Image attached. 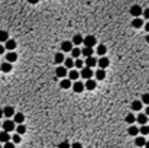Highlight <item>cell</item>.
<instances>
[{
    "mask_svg": "<svg viewBox=\"0 0 149 148\" xmlns=\"http://www.w3.org/2000/svg\"><path fill=\"white\" fill-rule=\"evenodd\" d=\"M145 148H149V141H146V144H145Z\"/></svg>",
    "mask_w": 149,
    "mask_h": 148,
    "instance_id": "bcb514c9",
    "label": "cell"
},
{
    "mask_svg": "<svg viewBox=\"0 0 149 148\" xmlns=\"http://www.w3.org/2000/svg\"><path fill=\"white\" fill-rule=\"evenodd\" d=\"M97 64H98V60H96V58H94L93 55H91V57H87V58H86V66H87V67L93 68V67H96Z\"/></svg>",
    "mask_w": 149,
    "mask_h": 148,
    "instance_id": "ba28073f",
    "label": "cell"
},
{
    "mask_svg": "<svg viewBox=\"0 0 149 148\" xmlns=\"http://www.w3.org/2000/svg\"><path fill=\"white\" fill-rule=\"evenodd\" d=\"M106 51H107V48H106V45H103V44H100V45L97 47V54H98L100 57H103V55H106Z\"/></svg>",
    "mask_w": 149,
    "mask_h": 148,
    "instance_id": "83f0119b",
    "label": "cell"
},
{
    "mask_svg": "<svg viewBox=\"0 0 149 148\" xmlns=\"http://www.w3.org/2000/svg\"><path fill=\"white\" fill-rule=\"evenodd\" d=\"M81 54H82L84 57H91V55H93V47H86V48H82Z\"/></svg>",
    "mask_w": 149,
    "mask_h": 148,
    "instance_id": "44dd1931",
    "label": "cell"
},
{
    "mask_svg": "<svg viewBox=\"0 0 149 148\" xmlns=\"http://www.w3.org/2000/svg\"><path fill=\"white\" fill-rule=\"evenodd\" d=\"M75 67H77V68H80V70L84 67V62H82V60H80V58H78V60L75 61Z\"/></svg>",
    "mask_w": 149,
    "mask_h": 148,
    "instance_id": "8d00e7d4",
    "label": "cell"
},
{
    "mask_svg": "<svg viewBox=\"0 0 149 148\" xmlns=\"http://www.w3.org/2000/svg\"><path fill=\"white\" fill-rule=\"evenodd\" d=\"M142 104H143V102L135 100V102H132V109H133V110H140V109H142Z\"/></svg>",
    "mask_w": 149,
    "mask_h": 148,
    "instance_id": "cb8c5ba5",
    "label": "cell"
},
{
    "mask_svg": "<svg viewBox=\"0 0 149 148\" xmlns=\"http://www.w3.org/2000/svg\"><path fill=\"white\" fill-rule=\"evenodd\" d=\"M5 48H6V47H2V45H0V55L5 52Z\"/></svg>",
    "mask_w": 149,
    "mask_h": 148,
    "instance_id": "7bdbcfd3",
    "label": "cell"
},
{
    "mask_svg": "<svg viewBox=\"0 0 149 148\" xmlns=\"http://www.w3.org/2000/svg\"><path fill=\"white\" fill-rule=\"evenodd\" d=\"M73 42L71 41H64L62 44H61V50H62V52H71V50H73Z\"/></svg>",
    "mask_w": 149,
    "mask_h": 148,
    "instance_id": "5b68a950",
    "label": "cell"
},
{
    "mask_svg": "<svg viewBox=\"0 0 149 148\" xmlns=\"http://www.w3.org/2000/svg\"><path fill=\"white\" fill-rule=\"evenodd\" d=\"M96 87H97V83H96L94 80L88 78V80L86 81V89H87V90H94Z\"/></svg>",
    "mask_w": 149,
    "mask_h": 148,
    "instance_id": "4fadbf2b",
    "label": "cell"
},
{
    "mask_svg": "<svg viewBox=\"0 0 149 148\" xmlns=\"http://www.w3.org/2000/svg\"><path fill=\"white\" fill-rule=\"evenodd\" d=\"M139 132H140L142 135H148V134H149V126H148L146 123H145V125H142L140 128H139Z\"/></svg>",
    "mask_w": 149,
    "mask_h": 148,
    "instance_id": "4dcf8cb0",
    "label": "cell"
},
{
    "mask_svg": "<svg viewBox=\"0 0 149 148\" xmlns=\"http://www.w3.org/2000/svg\"><path fill=\"white\" fill-rule=\"evenodd\" d=\"M142 102H143L145 104H149V93H145V94L142 96Z\"/></svg>",
    "mask_w": 149,
    "mask_h": 148,
    "instance_id": "74e56055",
    "label": "cell"
},
{
    "mask_svg": "<svg viewBox=\"0 0 149 148\" xmlns=\"http://www.w3.org/2000/svg\"><path fill=\"white\" fill-rule=\"evenodd\" d=\"M71 148H82V145H81L80 142H74V144L71 145Z\"/></svg>",
    "mask_w": 149,
    "mask_h": 148,
    "instance_id": "ab89813d",
    "label": "cell"
},
{
    "mask_svg": "<svg viewBox=\"0 0 149 148\" xmlns=\"http://www.w3.org/2000/svg\"><path fill=\"white\" fill-rule=\"evenodd\" d=\"M65 61V57H64V54L62 52H57L55 54V62L57 64H61V62H64Z\"/></svg>",
    "mask_w": 149,
    "mask_h": 148,
    "instance_id": "d4e9b609",
    "label": "cell"
},
{
    "mask_svg": "<svg viewBox=\"0 0 149 148\" xmlns=\"http://www.w3.org/2000/svg\"><path fill=\"white\" fill-rule=\"evenodd\" d=\"M135 121H136V118H135V115H132V113H129V115L126 116V122H127V123H130V125H132Z\"/></svg>",
    "mask_w": 149,
    "mask_h": 148,
    "instance_id": "836d02e7",
    "label": "cell"
},
{
    "mask_svg": "<svg viewBox=\"0 0 149 148\" xmlns=\"http://www.w3.org/2000/svg\"><path fill=\"white\" fill-rule=\"evenodd\" d=\"M136 121H138L140 125H145L149 119H148V115H146V113H140L139 116H136Z\"/></svg>",
    "mask_w": 149,
    "mask_h": 148,
    "instance_id": "2e32d148",
    "label": "cell"
},
{
    "mask_svg": "<svg viewBox=\"0 0 149 148\" xmlns=\"http://www.w3.org/2000/svg\"><path fill=\"white\" fill-rule=\"evenodd\" d=\"M84 89H86V84H82L81 81H75V83L73 84V90H74L75 93H82Z\"/></svg>",
    "mask_w": 149,
    "mask_h": 148,
    "instance_id": "8992f818",
    "label": "cell"
},
{
    "mask_svg": "<svg viewBox=\"0 0 149 148\" xmlns=\"http://www.w3.org/2000/svg\"><path fill=\"white\" fill-rule=\"evenodd\" d=\"M5 47H6V48H7L9 51H13V50L16 48V41H15V39H10V38H9V39H7V41L5 42Z\"/></svg>",
    "mask_w": 149,
    "mask_h": 148,
    "instance_id": "30bf717a",
    "label": "cell"
},
{
    "mask_svg": "<svg viewBox=\"0 0 149 148\" xmlns=\"http://www.w3.org/2000/svg\"><path fill=\"white\" fill-rule=\"evenodd\" d=\"M146 115H148V116H149V106H148V108H146Z\"/></svg>",
    "mask_w": 149,
    "mask_h": 148,
    "instance_id": "7dc6e473",
    "label": "cell"
},
{
    "mask_svg": "<svg viewBox=\"0 0 149 148\" xmlns=\"http://www.w3.org/2000/svg\"><path fill=\"white\" fill-rule=\"evenodd\" d=\"M129 13H130L132 16H135V17H140V15L143 13V10H142V7H140L139 5H133V6L130 7Z\"/></svg>",
    "mask_w": 149,
    "mask_h": 148,
    "instance_id": "7a4b0ae2",
    "label": "cell"
},
{
    "mask_svg": "<svg viewBox=\"0 0 149 148\" xmlns=\"http://www.w3.org/2000/svg\"><path fill=\"white\" fill-rule=\"evenodd\" d=\"M143 16H145L146 19H149V9H146V10H143Z\"/></svg>",
    "mask_w": 149,
    "mask_h": 148,
    "instance_id": "60d3db41",
    "label": "cell"
},
{
    "mask_svg": "<svg viewBox=\"0 0 149 148\" xmlns=\"http://www.w3.org/2000/svg\"><path fill=\"white\" fill-rule=\"evenodd\" d=\"M0 148H3V147H2V144H0Z\"/></svg>",
    "mask_w": 149,
    "mask_h": 148,
    "instance_id": "681fc988",
    "label": "cell"
},
{
    "mask_svg": "<svg viewBox=\"0 0 149 148\" xmlns=\"http://www.w3.org/2000/svg\"><path fill=\"white\" fill-rule=\"evenodd\" d=\"M13 121H15L16 123H23V121H25V115H23V113H15Z\"/></svg>",
    "mask_w": 149,
    "mask_h": 148,
    "instance_id": "ac0fdd59",
    "label": "cell"
},
{
    "mask_svg": "<svg viewBox=\"0 0 149 148\" xmlns=\"http://www.w3.org/2000/svg\"><path fill=\"white\" fill-rule=\"evenodd\" d=\"M142 25H143V20H142L140 17H135V19L132 20V26H133V28H136V29L142 28Z\"/></svg>",
    "mask_w": 149,
    "mask_h": 148,
    "instance_id": "5bb4252c",
    "label": "cell"
},
{
    "mask_svg": "<svg viewBox=\"0 0 149 148\" xmlns=\"http://www.w3.org/2000/svg\"><path fill=\"white\" fill-rule=\"evenodd\" d=\"M12 141H13L15 144H19L20 141H22V138H20V134H15V135L12 137Z\"/></svg>",
    "mask_w": 149,
    "mask_h": 148,
    "instance_id": "e575fe53",
    "label": "cell"
},
{
    "mask_svg": "<svg viewBox=\"0 0 149 148\" xmlns=\"http://www.w3.org/2000/svg\"><path fill=\"white\" fill-rule=\"evenodd\" d=\"M12 139V137H10V132H7V131H2V132H0V142H2V144H6L7 141H10Z\"/></svg>",
    "mask_w": 149,
    "mask_h": 148,
    "instance_id": "52a82bcc",
    "label": "cell"
},
{
    "mask_svg": "<svg viewBox=\"0 0 149 148\" xmlns=\"http://www.w3.org/2000/svg\"><path fill=\"white\" fill-rule=\"evenodd\" d=\"M59 84H61V89L67 90V89L71 87V80H68V78H62V80L59 81Z\"/></svg>",
    "mask_w": 149,
    "mask_h": 148,
    "instance_id": "7c38bea8",
    "label": "cell"
},
{
    "mask_svg": "<svg viewBox=\"0 0 149 148\" xmlns=\"http://www.w3.org/2000/svg\"><path fill=\"white\" fill-rule=\"evenodd\" d=\"M9 39V33L6 31H0V42H6Z\"/></svg>",
    "mask_w": 149,
    "mask_h": 148,
    "instance_id": "f546056e",
    "label": "cell"
},
{
    "mask_svg": "<svg viewBox=\"0 0 149 148\" xmlns=\"http://www.w3.org/2000/svg\"><path fill=\"white\" fill-rule=\"evenodd\" d=\"M80 76H81L82 78H87V80H88V78H91V77H93V70H91L90 67H87V66H86V67H82V68H81Z\"/></svg>",
    "mask_w": 149,
    "mask_h": 148,
    "instance_id": "3957f363",
    "label": "cell"
},
{
    "mask_svg": "<svg viewBox=\"0 0 149 148\" xmlns=\"http://www.w3.org/2000/svg\"><path fill=\"white\" fill-rule=\"evenodd\" d=\"M64 62H65V67L70 70V68H73V67H75V61L73 60V58H65V61H64Z\"/></svg>",
    "mask_w": 149,
    "mask_h": 148,
    "instance_id": "4316f807",
    "label": "cell"
},
{
    "mask_svg": "<svg viewBox=\"0 0 149 148\" xmlns=\"http://www.w3.org/2000/svg\"><path fill=\"white\" fill-rule=\"evenodd\" d=\"M96 78L97 80H104L106 78V70L104 68H100L96 71Z\"/></svg>",
    "mask_w": 149,
    "mask_h": 148,
    "instance_id": "ffe728a7",
    "label": "cell"
},
{
    "mask_svg": "<svg viewBox=\"0 0 149 148\" xmlns=\"http://www.w3.org/2000/svg\"><path fill=\"white\" fill-rule=\"evenodd\" d=\"M2 128H3L5 131H7V132H12L13 129H16V122L7 118V119H6V121L3 122V125H2Z\"/></svg>",
    "mask_w": 149,
    "mask_h": 148,
    "instance_id": "6da1fadb",
    "label": "cell"
},
{
    "mask_svg": "<svg viewBox=\"0 0 149 148\" xmlns=\"http://www.w3.org/2000/svg\"><path fill=\"white\" fill-rule=\"evenodd\" d=\"M109 64H110L109 58H106L104 55H103V58H100V60H98V67H100V68H104V70H106V68L109 67Z\"/></svg>",
    "mask_w": 149,
    "mask_h": 148,
    "instance_id": "9c48e42d",
    "label": "cell"
},
{
    "mask_svg": "<svg viewBox=\"0 0 149 148\" xmlns=\"http://www.w3.org/2000/svg\"><path fill=\"white\" fill-rule=\"evenodd\" d=\"M135 144H136V147H145V144H146V139H145L143 137H136V139H135Z\"/></svg>",
    "mask_w": 149,
    "mask_h": 148,
    "instance_id": "484cf974",
    "label": "cell"
},
{
    "mask_svg": "<svg viewBox=\"0 0 149 148\" xmlns=\"http://www.w3.org/2000/svg\"><path fill=\"white\" fill-rule=\"evenodd\" d=\"M0 128H2V123H0Z\"/></svg>",
    "mask_w": 149,
    "mask_h": 148,
    "instance_id": "f907efd6",
    "label": "cell"
},
{
    "mask_svg": "<svg viewBox=\"0 0 149 148\" xmlns=\"http://www.w3.org/2000/svg\"><path fill=\"white\" fill-rule=\"evenodd\" d=\"M145 31H146V32H149V22L145 25Z\"/></svg>",
    "mask_w": 149,
    "mask_h": 148,
    "instance_id": "ee69618b",
    "label": "cell"
},
{
    "mask_svg": "<svg viewBox=\"0 0 149 148\" xmlns=\"http://www.w3.org/2000/svg\"><path fill=\"white\" fill-rule=\"evenodd\" d=\"M127 134H129L130 137H138V134H139V128H136L135 125H132L129 129H127Z\"/></svg>",
    "mask_w": 149,
    "mask_h": 148,
    "instance_id": "d6986e66",
    "label": "cell"
},
{
    "mask_svg": "<svg viewBox=\"0 0 149 148\" xmlns=\"http://www.w3.org/2000/svg\"><path fill=\"white\" fill-rule=\"evenodd\" d=\"M15 145H16V144H15L13 141H7V142L3 145V148H15Z\"/></svg>",
    "mask_w": 149,
    "mask_h": 148,
    "instance_id": "f35d334b",
    "label": "cell"
},
{
    "mask_svg": "<svg viewBox=\"0 0 149 148\" xmlns=\"http://www.w3.org/2000/svg\"><path fill=\"white\" fill-rule=\"evenodd\" d=\"M28 2H29L31 5H36V3L39 2V0H28Z\"/></svg>",
    "mask_w": 149,
    "mask_h": 148,
    "instance_id": "b9f144b4",
    "label": "cell"
},
{
    "mask_svg": "<svg viewBox=\"0 0 149 148\" xmlns=\"http://www.w3.org/2000/svg\"><path fill=\"white\" fill-rule=\"evenodd\" d=\"M67 67H58L57 68V76L58 77H61V78H64V77H65L67 76Z\"/></svg>",
    "mask_w": 149,
    "mask_h": 148,
    "instance_id": "9a60e30c",
    "label": "cell"
},
{
    "mask_svg": "<svg viewBox=\"0 0 149 148\" xmlns=\"http://www.w3.org/2000/svg\"><path fill=\"white\" fill-rule=\"evenodd\" d=\"M82 42H84V38H82L81 35H75V36L73 38V44H74V45H81Z\"/></svg>",
    "mask_w": 149,
    "mask_h": 148,
    "instance_id": "603a6c76",
    "label": "cell"
},
{
    "mask_svg": "<svg viewBox=\"0 0 149 148\" xmlns=\"http://www.w3.org/2000/svg\"><path fill=\"white\" fill-rule=\"evenodd\" d=\"M2 116H5V112H3V109H0V119H2Z\"/></svg>",
    "mask_w": 149,
    "mask_h": 148,
    "instance_id": "f6af8a7d",
    "label": "cell"
},
{
    "mask_svg": "<svg viewBox=\"0 0 149 148\" xmlns=\"http://www.w3.org/2000/svg\"><path fill=\"white\" fill-rule=\"evenodd\" d=\"M68 76H70V80H77V78L80 77V73L75 71V70H71V71L68 73Z\"/></svg>",
    "mask_w": 149,
    "mask_h": 148,
    "instance_id": "1f68e13d",
    "label": "cell"
},
{
    "mask_svg": "<svg viewBox=\"0 0 149 148\" xmlns=\"http://www.w3.org/2000/svg\"><path fill=\"white\" fill-rule=\"evenodd\" d=\"M146 42H148V44H149V35H146Z\"/></svg>",
    "mask_w": 149,
    "mask_h": 148,
    "instance_id": "c3c4849f",
    "label": "cell"
},
{
    "mask_svg": "<svg viewBox=\"0 0 149 148\" xmlns=\"http://www.w3.org/2000/svg\"><path fill=\"white\" fill-rule=\"evenodd\" d=\"M58 148H71V145H70L68 141H62V142L58 145Z\"/></svg>",
    "mask_w": 149,
    "mask_h": 148,
    "instance_id": "d590c367",
    "label": "cell"
},
{
    "mask_svg": "<svg viewBox=\"0 0 149 148\" xmlns=\"http://www.w3.org/2000/svg\"><path fill=\"white\" fill-rule=\"evenodd\" d=\"M3 112H5V116H6V118H9V119H10L12 116H15V113H16V112H15V109H13L12 106H6V108L3 109Z\"/></svg>",
    "mask_w": 149,
    "mask_h": 148,
    "instance_id": "8fae6325",
    "label": "cell"
},
{
    "mask_svg": "<svg viewBox=\"0 0 149 148\" xmlns=\"http://www.w3.org/2000/svg\"><path fill=\"white\" fill-rule=\"evenodd\" d=\"M86 47H94L96 44H97V39H96V36H93V35H88V36H86L84 38V42H82Z\"/></svg>",
    "mask_w": 149,
    "mask_h": 148,
    "instance_id": "277c9868",
    "label": "cell"
},
{
    "mask_svg": "<svg viewBox=\"0 0 149 148\" xmlns=\"http://www.w3.org/2000/svg\"><path fill=\"white\" fill-rule=\"evenodd\" d=\"M0 70H2L3 73H10V70H12V62H3L2 64V67H0Z\"/></svg>",
    "mask_w": 149,
    "mask_h": 148,
    "instance_id": "e0dca14e",
    "label": "cell"
},
{
    "mask_svg": "<svg viewBox=\"0 0 149 148\" xmlns=\"http://www.w3.org/2000/svg\"><path fill=\"white\" fill-rule=\"evenodd\" d=\"M16 131H17V134H25L26 132V126L23 125V123H17V126H16Z\"/></svg>",
    "mask_w": 149,
    "mask_h": 148,
    "instance_id": "f1b7e54d",
    "label": "cell"
},
{
    "mask_svg": "<svg viewBox=\"0 0 149 148\" xmlns=\"http://www.w3.org/2000/svg\"><path fill=\"white\" fill-rule=\"evenodd\" d=\"M6 60H7L9 62H15V61L17 60V54H16V52H13V51H10V52L6 55Z\"/></svg>",
    "mask_w": 149,
    "mask_h": 148,
    "instance_id": "7402d4cb",
    "label": "cell"
},
{
    "mask_svg": "<svg viewBox=\"0 0 149 148\" xmlns=\"http://www.w3.org/2000/svg\"><path fill=\"white\" fill-rule=\"evenodd\" d=\"M71 55H73V58H78V57L81 55V50H78V48H73V50H71Z\"/></svg>",
    "mask_w": 149,
    "mask_h": 148,
    "instance_id": "d6a6232c",
    "label": "cell"
}]
</instances>
